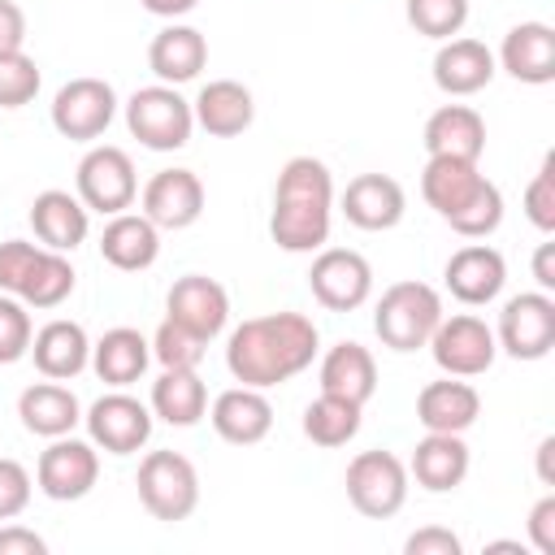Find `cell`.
I'll use <instances>...</instances> for the list:
<instances>
[{"mask_svg": "<svg viewBox=\"0 0 555 555\" xmlns=\"http://www.w3.org/2000/svg\"><path fill=\"white\" fill-rule=\"evenodd\" d=\"M321 334L312 325V317L304 312H264V317H247L243 325L230 330L225 338V369L238 386H282L295 373H304L317 360Z\"/></svg>", "mask_w": 555, "mask_h": 555, "instance_id": "6da1fadb", "label": "cell"}, {"mask_svg": "<svg viewBox=\"0 0 555 555\" xmlns=\"http://www.w3.org/2000/svg\"><path fill=\"white\" fill-rule=\"evenodd\" d=\"M330 221H334V178L325 160L291 156L273 186V212H269L273 243L291 256L321 251L330 243Z\"/></svg>", "mask_w": 555, "mask_h": 555, "instance_id": "7a4b0ae2", "label": "cell"}, {"mask_svg": "<svg viewBox=\"0 0 555 555\" xmlns=\"http://www.w3.org/2000/svg\"><path fill=\"white\" fill-rule=\"evenodd\" d=\"M421 195L460 238H490L503 221V191L477 169V160L429 156L421 169Z\"/></svg>", "mask_w": 555, "mask_h": 555, "instance_id": "3957f363", "label": "cell"}, {"mask_svg": "<svg viewBox=\"0 0 555 555\" xmlns=\"http://www.w3.org/2000/svg\"><path fill=\"white\" fill-rule=\"evenodd\" d=\"M74 282L78 273L65 251L26 238L0 243V291L22 299L26 308H61L74 295Z\"/></svg>", "mask_w": 555, "mask_h": 555, "instance_id": "277c9868", "label": "cell"}, {"mask_svg": "<svg viewBox=\"0 0 555 555\" xmlns=\"http://www.w3.org/2000/svg\"><path fill=\"white\" fill-rule=\"evenodd\" d=\"M442 321V295L429 282L403 278L395 286L382 291L377 308H373V330L382 338V347L390 351H421L429 343V334Z\"/></svg>", "mask_w": 555, "mask_h": 555, "instance_id": "5b68a950", "label": "cell"}, {"mask_svg": "<svg viewBox=\"0 0 555 555\" xmlns=\"http://www.w3.org/2000/svg\"><path fill=\"white\" fill-rule=\"evenodd\" d=\"M134 486L152 520L178 525L199 507V473L182 451H147L139 460Z\"/></svg>", "mask_w": 555, "mask_h": 555, "instance_id": "8992f818", "label": "cell"}, {"mask_svg": "<svg viewBox=\"0 0 555 555\" xmlns=\"http://www.w3.org/2000/svg\"><path fill=\"white\" fill-rule=\"evenodd\" d=\"M126 130L147 152H178L191 143V130H195L191 100H182L178 87H169V82L139 87L126 100Z\"/></svg>", "mask_w": 555, "mask_h": 555, "instance_id": "52a82bcc", "label": "cell"}, {"mask_svg": "<svg viewBox=\"0 0 555 555\" xmlns=\"http://www.w3.org/2000/svg\"><path fill=\"white\" fill-rule=\"evenodd\" d=\"M408 464L395 455V451H360L347 473H343V486H347V499L360 516L369 520H390L403 503H408Z\"/></svg>", "mask_w": 555, "mask_h": 555, "instance_id": "ba28073f", "label": "cell"}, {"mask_svg": "<svg viewBox=\"0 0 555 555\" xmlns=\"http://www.w3.org/2000/svg\"><path fill=\"white\" fill-rule=\"evenodd\" d=\"M95 481H100V447L91 438H74V434L48 438V447L39 451V464H35V486L52 503L87 499L95 490Z\"/></svg>", "mask_w": 555, "mask_h": 555, "instance_id": "9c48e42d", "label": "cell"}, {"mask_svg": "<svg viewBox=\"0 0 555 555\" xmlns=\"http://www.w3.org/2000/svg\"><path fill=\"white\" fill-rule=\"evenodd\" d=\"M78 199L87 204V212H100V217H117L134 204L139 195V178H134V160L130 152L113 147V143H100L91 147L82 160H78Z\"/></svg>", "mask_w": 555, "mask_h": 555, "instance_id": "30bf717a", "label": "cell"}, {"mask_svg": "<svg viewBox=\"0 0 555 555\" xmlns=\"http://www.w3.org/2000/svg\"><path fill=\"white\" fill-rule=\"evenodd\" d=\"M494 343L512 360H546L551 347H555V299H551V291L512 295L499 312Z\"/></svg>", "mask_w": 555, "mask_h": 555, "instance_id": "8fae6325", "label": "cell"}, {"mask_svg": "<svg viewBox=\"0 0 555 555\" xmlns=\"http://www.w3.org/2000/svg\"><path fill=\"white\" fill-rule=\"evenodd\" d=\"M425 347H429L434 364H438L447 377H481V373H490V364H494V356H499L494 330H490L481 317H473V312L442 317Z\"/></svg>", "mask_w": 555, "mask_h": 555, "instance_id": "7c38bea8", "label": "cell"}, {"mask_svg": "<svg viewBox=\"0 0 555 555\" xmlns=\"http://www.w3.org/2000/svg\"><path fill=\"white\" fill-rule=\"evenodd\" d=\"M117 117V91L104 82V78H69L56 95H52V126L61 139H74V143H91L100 139Z\"/></svg>", "mask_w": 555, "mask_h": 555, "instance_id": "4fadbf2b", "label": "cell"}, {"mask_svg": "<svg viewBox=\"0 0 555 555\" xmlns=\"http://www.w3.org/2000/svg\"><path fill=\"white\" fill-rule=\"evenodd\" d=\"M308 291L330 312H356L373 295V264L351 247H321L308 269Z\"/></svg>", "mask_w": 555, "mask_h": 555, "instance_id": "5bb4252c", "label": "cell"}, {"mask_svg": "<svg viewBox=\"0 0 555 555\" xmlns=\"http://www.w3.org/2000/svg\"><path fill=\"white\" fill-rule=\"evenodd\" d=\"M82 421H87V438H91L100 451H108V455H134L139 447H147L156 416H152V408L139 403L134 395L108 390V395H100V399L82 412Z\"/></svg>", "mask_w": 555, "mask_h": 555, "instance_id": "9a60e30c", "label": "cell"}, {"mask_svg": "<svg viewBox=\"0 0 555 555\" xmlns=\"http://www.w3.org/2000/svg\"><path fill=\"white\" fill-rule=\"evenodd\" d=\"M165 317L186 325L191 334H199L204 343H212L225 321H230V291L217 282V278H204V273H186L169 286L165 295Z\"/></svg>", "mask_w": 555, "mask_h": 555, "instance_id": "2e32d148", "label": "cell"}, {"mask_svg": "<svg viewBox=\"0 0 555 555\" xmlns=\"http://www.w3.org/2000/svg\"><path fill=\"white\" fill-rule=\"evenodd\" d=\"M139 204L156 230H186L204 212V182L195 169H160L147 178Z\"/></svg>", "mask_w": 555, "mask_h": 555, "instance_id": "e0dca14e", "label": "cell"}, {"mask_svg": "<svg viewBox=\"0 0 555 555\" xmlns=\"http://www.w3.org/2000/svg\"><path fill=\"white\" fill-rule=\"evenodd\" d=\"M338 208L356 230L382 234V230H395L403 221L408 195L390 173H356L347 182V191L338 195Z\"/></svg>", "mask_w": 555, "mask_h": 555, "instance_id": "ac0fdd59", "label": "cell"}, {"mask_svg": "<svg viewBox=\"0 0 555 555\" xmlns=\"http://www.w3.org/2000/svg\"><path fill=\"white\" fill-rule=\"evenodd\" d=\"M447 291L468 304V308H481V304H494L503 295V282H507V260L499 247L490 243H464L460 251H451L447 269Z\"/></svg>", "mask_w": 555, "mask_h": 555, "instance_id": "d6986e66", "label": "cell"}, {"mask_svg": "<svg viewBox=\"0 0 555 555\" xmlns=\"http://www.w3.org/2000/svg\"><path fill=\"white\" fill-rule=\"evenodd\" d=\"M208 421H212V429H217L221 442H230V447H256L273 429V403L256 386H230V390H221L212 399Z\"/></svg>", "mask_w": 555, "mask_h": 555, "instance_id": "ffe728a7", "label": "cell"}, {"mask_svg": "<svg viewBox=\"0 0 555 555\" xmlns=\"http://www.w3.org/2000/svg\"><path fill=\"white\" fill-rule=\"evenodd\" d=\"M499 74L494 65V52L481 43V39H468V35H455V39H442L438 52H434V87L442 95H477L481 87H490V78Z\"/></svg>", "mask_w": 555, "mask_h": 555, "instance_id": "44dd1931", "label": "cell"}, {"mask_svg": "<svg viewBox=\"0 0 555 555\" xmlns=\"http://www.w3.org/2000/svg\"><path fill=\"white\" fill-rule=\"evenodd\" d=\"M494 65H503L516 82L546 87L555 82V30L546 22H520L503 35Z\"/></svg>", "mask_w": 555, "mask_h": 555, "instance_id": "7402d4cb", "label": "cell"}, {"mask_svg": "<svg viewBox=\"0 0 555 555\" xmlns=\"http://www.w3.org/2000/svg\"><path fill=\"white\" fill-rule=\"evenodd\" d=\"M481 416V395L477 386H468V377H442L421 386L416 395V421L425 425V434H464L473 429Z\"/></svg>", "mask_w": 555, "mask_h": 555, "instance_id": "603a6c76", "label": "cell"}, {"mask_svg": "<svg viewBox=\"0 0 555 555\" xmlns=\"http://www.w3.org/2000/svg\"><path fill=\"white\" fill-rule=\"evenodd\" d=\"M191 113H195V126L212 139H234L243 134L251 121H256V100L243 82L234 78H212L199 87V95L191 100Z\"/></svg>", "mask_w": 555, "mask_h": 555, "instance_id": "cb8c5ba5", "label": "cell"}, {"mask_svg": "<svg viewBox=\"0 0 555 555\" xmlns=\"http://www.w3.org/2000/svg\"><path fill=\"white\" fill-rule=\"evenodd\" d=\"M408 477H416V486L429 490V494H447V490L464 486V477H468V442H464V434H425L412 447Z\"/></svg>", "mask_w": 555, "mask_h": 555, "instance_id": "d4e9b609", "label": "cell"}, {"mask_svg": "<svg viewBox=\"0 0 555 555\" xmlns=\"http://www.w3.org/2000/svg\"><path fill=\"white\" fill-rule=\"evenodd\" d=\"M30 230L43 247L52 251H74L78 243H87V230H91V212L78 195L69 191H39L35 204H30Z\"/></svg>", "mask_w": 555, "mask_h": 555, "instance_id": "484cf974", "label": "cell"}, {"mask_svg": "<svg viewBox=\"0 0 555 555\" xmlns=\"http://www.w3.org/2000/svg\"><path fill=\"white\" fill-rule=\"evenodd\" d=\"M30 356H35V369L52 382H69L78 377L82 369H91V338L78 321H48L43 330H35L30 338Z\"/></svg>", "mask_w": 555, "mask_h": 555, "instance_id": "4316f807", "label": "cell"}, {"mask_svg": "<svg viewBox=\"0 0 555 555\" xmlns=\"http://www.w3.org/2000/svg\"><path fill=\"white\" fill-rule=\"evenodd\" d=\"M204 65H208V39H204L195 26L169 22V26L156 30L152 43H147V69H152L160 82H169V87L199 78Z\"/></svg>", "mask_w": 555, "mask_h": 555, "instance_id": "83f0119b", "label": "cell"}, {"mask_svg": "<svg viewBox=\"0 0 555 555\" xmlns=\"http://www.w3.org/2000/svg\"><path fill=\"white\" fill-rule=\"evenodd\" d=\"M100 256L113 269H121V273H143L160 256V230L143 212H130L126 208V212L108 217V225L100 234Z\"/></svg>", "mask_w": 555, "mask_h": 555, "instance_id": "f1b7e54d", "label": "cell"}, {"mask_svg": "<svg viewBox=\"0 0 555 555\" xmlns=\"http://www.w3.org/2000/svg\"><path fill=\"white\" fill-rule=\"evenodd\" d=\"M17 416H22V429L26 434H39V438H61V434H74V425L82 421V403L69 386L43 377L35 386H26L17 395Z\"/></svg>", "mask_w": 555, "mask_h": 555, "instance_id": "f546056e", "label": "cell"}, {"mask_svg": "<svg viewBox=\"0 0 555 555\" xmlns=\"http://www.w3.org/2000/svg\"><path fill=\"white\" fill-rule=\"evenodd\" d=\"M152 364V343L130 330V325H117V330H104L100 343H91V369L104 386L113 390H126L134 386Z\"/></svg>", "mask_w": 555, "mask_h": 555, "instance_id": "4dcf8cb0", "label": "cell"}, {"mask_svg": "<svg viewBox=\"0 0 555 555\" xmlns=\"http://www.w3.org/2000/svg\"><path fill=\"white\" fill-rule=\"evenodd\" d=\"M425 152L429 156H455V160H481L486 152V121L468 104H442L425 121Z\"/></svg>", "mask_w": 555, "mask_h": 555, "instance_id": "1f68e13d", "label": "cell"}, {"mask_svg": "<svg viewBox=\"0 0 555 555\" xmlns=\"http://www.w3.org/2000/svg\"><path fill=\"white\" fill-rule=\"evenodd\" d=\"M321 390L325 395H338V399H351V403H369L373 390H377V360L369 347L360 343H334L325 356H321Z\"/></svg>", "mask_w": 555, "mask_h": 555, "instance_id": "d6a6232c", "label": "cell"}, {"mask_svg": "<svg viewBox=\"0 0 555 555\" xmlns=\"http://www.w3.org/2000/svg\"><path fill=\"white\" fill-rule=\"evenodd\" d=\"M152 416H160L173 429H191L204 421L208 412V386L199 382L195 369H160V377L152 382V399H147Z\"/></svg>", "mask_w": 555, "mask_h": 555, "instance_id": "836d02e7", "label": "cell"}, {"mask_svg": "<svg viewBox=\"0 0 555 555\" xmlns=\"http://www.w3.org/2000/svg\"><path fill=\"white\" fill-rule=\"evenodd\" d=\"M360 416L364 408L351 403V399H338V395H317L308 408H304V438L317 442V447H347L356 434H360Z\"/></svg>", "mask_w": 555, "mask_h": 555, "instance_id": "e575fe53", "label": "cell"}, {"mask_svg": "<svg viewBox=\"0 0 555 555\" xmlns=\"http://www.w3.org/2000/svg\"><path fill=\"white\" fill-rule=\"evenodd\" d=\"M408 26L425 39H455L468 22V0H408Z\"/></svg>", "mask_w": 555, "mask_h": 555, "instance_id": "d590c367", "label": "cell"}, {"mask_svg": "<svg viewBox=\"0 0 555 555\" xmlns=\"http://www.w3.org/2000/svg\"><path fill=\"white\" fill-rule=\"evenodd\" d=\"M204 338L199 334H191L186 325H178V321H160L156 325V334H152V360L160 364V369H199V360H204Z\"/></svg>", "mask_w": 555, "mask_h": 555, "instance_id": "8d00e7d4", "label": "cell"}, {"mask_svg": "<svg viewBox=\"0 0 555 555\" xmlns=\"http://www.w3.org/2000/svg\"><path fill=\"white\" fill-rule=\"evenodd\" d=\"M39 65L35 56H26L22 48L17 52H0V108H22L39 95Z\"/></svg>", "mask_w": 555, "mask_h": 555, "instance_id": "74e56055", "label": "cell"}, {"mask_svg": "<svg viewBox=\"0 0 555 555\" xmlns=\"http://www.w3.org/2000/svg\"><path fill=\"white\" fill-rule=\"evenodd\" d=\"M30 338H35L30 308L0 291V364H17L22 356H30Z\"/></svg>", "mask_w": 555, "mask_h": 555, "instance_id": "f35d334b", "label": "cell"}, {"mask_svg": "<svg viewBox=\"0 0 555 555\" xmlns=\"http://www.w3.org/2000/svg\"><path fill=\"white\" fill-rule=\"evenodd\" d=\"M525 217H529L542 234H555V152L542 156L538 173H533L529 186H525Z\"/></svg>", "mask_w": 555, "mask_h": 555, "instance_id": "ab89813d", "label": "cell"}, {"mask_svg": "<svg viewBox=\"0 0 555 555\" xmlns=\"http://www.w3.org/2000/svg\"><path fill=\"white\" fill-rule=\"evenodd\" d=\"M30 490H35V481H30L26 464L0 455V520L22 516V512L30 507Z\"/></svg>", "mask_w": 555, "mask_h": 555, "instance_id": "60d3db41", "label": "cell"}, {"mask_svg": "<svg viewBox=\"0 0 555 555\" xmlns=\"http://www.w3.org/2000/svg\"><path fill=\"white\" fill-rule=\"evenodd\" d=\"M460 551H464L460 533H451L442 525H425V529L408 533V542H403V555H460Z\"/></svg>", "mask_w": 555, "mask_h": 555, "instance_id": "b9f144b4", "label": "cell"}, {"mask_svg": "<svg viewBox=\"0 0 555 555\" xmlns=\"http://www.w3.org/2000/svg\"><path fill=\"white\" fill-rule=\"evenodd\" d=\"M529 542L538 555H555V494H542L529 512Z\"/></svg>", "mask_w": 555, "mask_h": 555, "instance_id": "7bdbcfd3", "label": "cell"}, {"mask_svg": "<svg viewBox=\"0 0 555 555\" xmlns=\"http://www.w3.org/2000/svg\"><path fill=\"white\" fill-rule=\"evenodd\" d=\"M43 551H48V542L35 529H26L17 520H0V555H43Z\"/></svg>", "mask_w": 555, "mask_h": 555, "instance_id": "ee69618b", "label": "cell"}, {"mask_svg": "<svg viewBox=\"0 0 555 555\" xmlns=\"http://www.w3.org/2000/svg\"><path fill=\"white\" fill-rule=\"evenodd\" d=\"M26 43V13L17 0H0V52H17Z\"/></svg>", "mask_w": 555, "mask_h": 555, "instance_id": "f6af8a7d", "label": "cell"}, {"mask_svg": "<svg viewBox=\"0 0 555 555\" xmlns=\"http://www.w3.org/2000/svg\"><path fill=\"white\" fill-rule=\"evenodd\" d=\"M533 282H538V291H555V243H538V251H533Z\"/></svg>", "mask_w": 555, "mask_h": 555, "instance_id": "bcb514c9", "label": "cell"}, {"mask_svg": "<svg viewBox=\"0 0 555 555\" xmlns=\"http://www.w3.org/2000/svg\"><path fill=\"white\" fill-rule=\"evenodd\" d=\"M139 4H143L147 13H156V17H169V22H173V17H186L199 0H139Z\"/></svg>", "mask_w": 555, "mask_h": 555, "instance_id": "7dc6e473", "label": "cell"}, {"mask_svg": "<svg viewBox=\"0 0 555 555\" xmlns=\"http://www.w3.org/2000/svg\"><path fill=\"white\" fill-rule=\"evenodd\" d=\"M551 455H555V438H542V442H538V481H542V486H555Z\"/></svg>", "mask_w": 555, "mask_h": 555, "instance_id": "c3c4849f", "label": "cell"}, {"mask_svg": "<svg viewBox=\"0 0 555 555\" xmlns=\"http://www.w3.org/2000/svg\"><path fill=\"white\" fill-rule=\"evenodd\" d=\"M486 551H520V542H490Z\"/></svg>", "mask_w": 555, "mask_h": 555, "instance_id": "681fc988", "label": "cell"}]
</instances>
